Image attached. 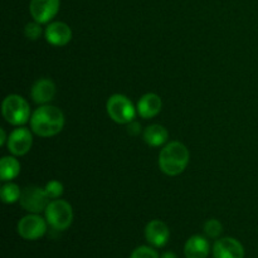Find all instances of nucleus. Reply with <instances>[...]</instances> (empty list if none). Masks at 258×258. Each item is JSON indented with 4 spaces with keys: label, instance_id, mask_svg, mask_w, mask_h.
<instances>
[{
    "label": "nucleus",
    "instance_id": "nucleus-18",
    "mask_svg": "<svg viewBox=\"0 0 258 258\" xmlns=\"http://www.w3.org/2000/svg\"><path fill=\"white\" fill-rule=\"evenodd\" d=\"M0 196H2L3 203L5 204H14L19 202L20 196H22V190H20L19 185L12 181H7L4 185L0 189Z\"/></svg>",
    "mask_w": 258,
    "mask_h": 258
},
{
    "label": "nucleus",
    "instance_id": "nucleus-21",
    "mask_svg": "<svg viewBox=\"0 0 258 258\" xmlns=\"http://www.w3.org/2000/svg\"><path fill=\"white\" fill-rule=\"evenodd\" d=\"M40 23L38 22H32V23H28L27 25H25L24 28V34L25 37L28 38V39L30 40H37L39 39L40 35H42L43 30H42V27H40Z\"/></svg>",
    "mask_w": 258,
    "mask_h": 258
},
{
    "label": "nucleus",
    "instance_id": "nucleus-16",
    "mask_svg": "<svg viewBox=\"0 0 258 258\" xmlns=\"http://www.w3.org/2000/svg\"><path fill=\"white\" fill-rule=\"evenodd\" d=\"M144 141L148 144L151 148H159V146L164 145L169 139V133L164 126L159 125V123H154V125L148 126L143 133Z\"/></svg>",
    "mask_w": 258,
    "mask_h": 258
},
{
    "label": "nucleus",
    "instance_id": "nucleus-17",
    "mask_svg": "<svg viewBox=\"0 0 258 258\" xmlns=\"http://www.w3.org/2000/svg\"><path fill=\"white\" fill-rule=\"evenodd\" d=\"M20 173V163L15 156H4L0 160V179L3 181H12Z\"/></svg>",
    "mask_w": 258,
    "mask_h": 258
},
{
    "label": "nucleus",
    "instance_id": "nucleus-8",
    "mask_svg": "<svg viewBox=\"0 0 258 258\" xmlns=\"http://www.w3.org/2000/svg\"><path fill=\"white\" fill-rule=\"evenodd\" d=\"M33 145V135L29 128L18 127L8 138L7 148L14 156H23L28 154Z\"/></svg>",
    "mask_w": 258,
    "mask_h": 258
},
{
    "label": "nucleus",
    "instance_id": "nucleus-10",
    "mask_svg": "<svg viewBox=\"0 0 258 258\" xmlns=\"http://www.w3.org/2000/svg\"><path fill=\"white\" fill-rule=\"evenodd\" d=\"M45 40L54 47L67 45L72 39V29L64 22H53L45 28Z\"/></svg>",
    "mask_w": 258,
    "mask_h": 258
},
{
    "label": "nucleus",
    "instance_id": "nucleus-13",
    "mask_svg": "<svg viewBox=\"0 0 258 258\" xmlns=\"http://www.w3.org/2000/svg\"><path fill=\"white\" fill-rule=\"evenodd\" d=\"M55 93H57V87H55L54 82L48 78H40L34 85L32 86L30 90V96L32 100L34 101L37 105H48L50 101L54 98Z\"/></svg>",
    "mask_w": 258,
    "mask_h": 258
},
{
    "label": "nucleus",
    "instance_id": "nucleus-6",
    "mask_svg": "<svg viewBox=\"0 0 258 258\" xmlns=\"http://www.w3.org/2000/svg\"><path fill=\"white\" fill-rule=\"evenodd\" d=\"M19 202L24 211L29 212V213L39 214L43 211H45L47 206L49 204V197L45 193L44 188L30 185L23 189Z\"/></svg>",
    "mask_w": 258,
    "mask_h": 258
},
{
    "label": "nucleus",
    "instance_id": "nucleus-12",
    "mask_svg": "<svg viewBox=\"0 0 258 258\" xmlns=\"http://www.w3.org/2000/svg\"><path fill=\"white\" fill-rule=\"evenodd\" d=\"M214 258H244V248L241 242L232 237L217 239L213 246Z\"/></svg>",
    "mask_w": 258,
    "mask_h": 258
},
{
    "label": "nucleus",
    "instance_id": "nucleus-23",
    "mask_svg": "<svg viewBox=\"0 0 258 258\" xmlns=\"http://www.w3.org/2000/svg\"><path fill=\"white\" fill-rule=\"evenodd\" d=\"M126 130H127L128 135L131 136H138L141 134V125L138 122V121H131L130 123H127V127H126Z\"/></svg>",
    "mask_w": 258,
    "mask_h": 258
},
{
    "label": "nucleus",
    "instance_id": "nucleus-24",
    "mask_svg": "<svg viewBox=\"0 0 258 258\" xmlns=\"http://www.w3.org/2000/svg\"><path fill=\"white\" fill-rule=\"evenodd\" d=\"M0 145L2 146H4L5 144L8 143V138H7V133H5V130L4 128H2V130H0Z\"/></svg>",
    "mask_w": 258,
    "mask_h": 258
},
{
    "label": "nucleus",
    "instance_id": "nucleus-19",
    "mask_svg": "<svg viewBox=\"0 0 258 258\" xmlns=\"http://www.w3.org/2000/svg\"><path fill=\"white\" fill-rule=\"evenodd\" d=\"M222 232H223V226H222V223L218 219H209L204 224V233L209 238H219Z\"/></svg>",
    "mask_w": 258,
    "mask_h": 258
},
{
    "label": "nucleus",
    "instance_id": "nucleus-14",
    "mask_svg": "<svg viewBox=\"0 0 258 258\" xmlns=\"http://www.w3.org/2000/svg\"><path fill=\"white\" fill-rule=\"evenodd\" d=\"M138 113L143 118H153L160 113L161 108H163V101H161L160 96L156 93H145L143 97L139 100L138 106Z\"/></svg>",
    "mask_w": 258,
    "mask_h": 258
},
{
    "label": "nucleus",
    "instance_id": "nucleus-7",
    "mask_svg": "<svg viewBox=\"0 0 258 258\" xmlns=\"http://www.w3.org/2000/svg\"><path fill=\"white\" fill-rule=\"evenodd\" d=\"M47 224V219L42 218L38 214L30 213L18 222L17 232L22 238L27 241H37L45 234Z\"/></svg>",
    "mask_w": 258,
    "mask_h": 258
},
{
    "label": "nucleus",
    "instance_id": "nucleus-11",
    "mask_svg": "<svg viewBox=\"0 0 258 258\" xmlns=\"http://www.w3.org/2000/svg\"><path fill=\"white\" fill-rule=\"evenodd\" d=\"M145 238L149 244L156 248L165 246L170 239V231L164 222L159 219L149 222L145 227Z\"/></svg>",
    "mask_w": 258,
    "mask_h": 258
},
{
    "label": "nucleus",
    "instance_id": "nucleus-2",
    "mask_svg": "<svg viewBox=\"0 0 258 258\" xmlns=\"http://www.w3.org/2000/svg\"><path fill=\"white\" fill-rule=\"evenodd\" d=\"M189 150L180 141H171L159 154V168L169 176L180 175L189 164Z\"/></svg>",
    "mask_w": 258,
    "mask_h": 258
},
{
    "label": "nucleus",
    "instance_id": "nucleus-15",
    "mask_svg": "<svg viewBox=\"0 0 258 258\" xmlns=\"http://www.w3.org/2000/svg\"><path fill=\"white\" fill-rule=\"evenodd\" d=\"M211 251L208 239L202 236H193L185 242L184 254L186 258H207Z\"/></svg>",
    "mask_w": 258,
    "mask_h": 258
},
{
    "label": "nucleus",
    "instance_id": "nucleus-20",
    "mask_svg": "<svg viewBox=\"0 0 258 258\" xmlns=\"http://www.w3.org/2000/svg\"><path fill=\"white\" fill-rule=\"evenodd\" d=\"M44 190L49 199H58L62 197L63 194V184L58 180H50L48 181L47 185L44 186Z\"/></svg>",
    "mask_w": 258,
    "mask_h": 258
},
{
    "label": "nucleus",
    "instance_id": "nucleus-22",
    "mask_svg": "<svg viewBox=\"0 0 258 258\" xmlns=\"http://www.w3.org/2000/svg\"><path fill=\"white\" fill-rule=\"evenodd\" d=\"M130 258H159V254L153 247L140 246L134 249Z\"/></svg>",
    "mask_w": 258,
    "mask_h": 258
},
{
    "label": "nucleus",
    "instance_id": "nucleus-3",
    "mask_svg": "<svg viewBox=\"0 0 258 258\" xmlns=\"http://www.w3.org/2000/svg\"><path fill=\"white\" fill-rule=\"evenodd\" d=\"M2 112L7 122L14 126L24 125L32 117L29 103L24 97L15 95V93L4 98L2 105Z\"/></svg>",
    "mask_w": 258,
    "mask_h": 258
},
{
    "label": "nucleus",
    "instance_id": "nucleus-1",
    "mask_svg": "<svg viewBox=\"0 0 258 258\" xmlns=\"http://www.w3.org/2000/svg\"><path fill=\"white\" fill-rule=\"evenodd\" d=\"M64 122V115L59 108L52 105H42L32 113L30 128L40 138H52L63 130Z\"/></svg>",
    "mask_w": 258,
    "mask_h": 258
},
{
    "label": "nucleus",
    "instance_id": "nucleus-25",
    "mask_svg": "<svg viewBox=\"0 0 258 258\" xmlns=\"http://www.w3.org/2000/svg\"><path fill=\"white\" fill-rule=\"evenodd\" d=\"M161 258H178L176 257V254L174 253V252H165V253H163V256H161Z\"/></svg>",
    "mask_w": 258,
    "mask_h": 258
},
{
    "label": "nucleus",
    "instance_id": "nucleus-4",
    "mask_svg": "<svg viewBox=\"0 0 258 258\" xmlns=\"http://www.w3.org/2000/svg\"><path fill=\"white\" fill-rule=\"evenodd\" d=\"M106 111L112 121L120 125H127L135 120L138 108L134 106L131 100L121 93L110 96L106 103Z\"/></svg>",
    "mask_w": 258,
    "mask_h": 258
},
{
    "label": "nucleus",
    "instance_id": "nucleus-9",
    "mask_svg": "<svg viewBox=\"0 0 258 258\" xmlns=\"http://www.w3.org/2000/svg\"><path fill=\"white\" fill-rule=\"evenodd\" d=\"M59 4V0H30V15L35 22L47 24L58 14Z\"/></svg>",
    "mask_w": 258,
    "mask_h": 258
},
{
    "label": "nucleus",
    "instance_id": "nucleus-5",
    "mask_svg": "<svg viewBox=\"0 0 258 258\" xmlns=\"http://www.w3.org/2000/svg\"><path fill=\"white\" fill-rule=\"evenodd\" d=\"M47 223L55 231H66L73 222V209L68 202L53 199L44 211Z\"/></svg>",
    "mask_w": 258,
    "mask_h": 258
}]
</instances>
